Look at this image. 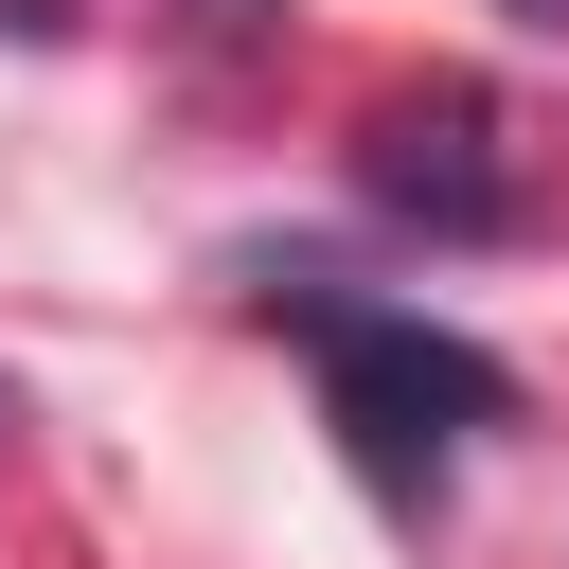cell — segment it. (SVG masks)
<instances>
[{
  "mask_svg": "<svg viewBox=\"0 0 569 569\" xmlns=\"http://www.w3.org/2000/svg\"><path fill=\"white\" fill-rule=\"evenodd\" d=\"M249 302L320 338V391H338V445H356V480H373L391 516H427V498H445V445L516 409V373H498L480 338H445V320H409V302H356V284H320V267L249 284Z\"/></svg>",
  "mask_w": 569,
  "mask_h": 569,
  "instance_id": "6da1fadb",
  "label": "cell"
},
{
  "mask_svg": "<svg viewBox=\"0 0 569 569\" xmlns=\"http://www.w3.org/2000/svg\"><path fill=\"white\" fill-rule=\"evenodd\" d=\"M356 196L409 231H516V124L480 71H427L391 107H356Z\"/></svg>",
  "mask_w": 569,
  "mask_h": 569,
  "instance_id": "7a4b0ae2",
  "label": "cell"
},
{
  "mask_svg": "<svg viewBox=\"0 0 569 569\" xmlns=\"http://www.w3.org/2000/svg\"><path fill=\"white\" fill-rule=\"evenodd\" d=\"M18 427H36V409H18V373H0V445H18Z\"/></svg>",
  "mask_w": 569,
  "mask_h": 569,
  "instance_id": "3957f363",
  "label": "cell"
},
{
  "mask_svg": "<svg viewBox=\"0 0 569 569\" xmlns=\"http://www.w3.org/2000/svg\"><path fill=\"white\" fill-rule=\"evenodd\" d=\"M516 18H569V0H516Z\"/></svg>",
  "mask_w": 569,
  "mask_h": 569,
  "instance_id": "277c9868",
  "label": "cell"
}]
</instances>
